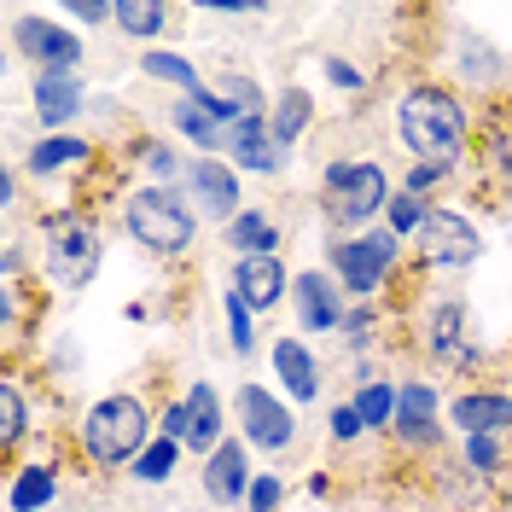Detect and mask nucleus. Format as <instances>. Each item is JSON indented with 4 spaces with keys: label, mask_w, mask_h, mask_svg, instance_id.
Listing matches in <instances>:
<instances>
[{
    "label": "nucleus",
    "mask_w": 512,
    "mask_h": 512,
    "mask_svg": "<svg viewBox=\"0 0 512 512\" xmlns=\"http://www.w3.org/2000/svg\"><path fill=\"white\" fill-rule=\"evenodd\" d=\"M146 163H152V175H175V152H163V146H152Z\"/></svg>",
    "instance_id": "39"
},
{
    "label": "nucleus",
    "mask_w": 512,
    "mask_h": 512,
    "mask_svg": "<svg viewBox=\"0 0 512 512\" xmlns=\"http://www.w3.org/2000/svg\"><path fill=\"white\" fill-rule=\"evenodd\" d=\"M233 408H239V425H245V437H251L256 448H268V454H274V448H291L297 414H291L268 384H245V390L233 396Z\"/></svg>",
    "instance_id": "8"
},
{
    "label": "nucleus",
    "mask_w": 512,
    "mask_h": 512,
    "mask_svg": "<svg viewBox=\"0 0 512 512\" xmlns=\"http://www.w3.org/2000/svg\"><path fill=\"white\" fill-rule=\"evenodd\" d=\"M53 489H59V472H53L47 460H35V466H24V472L12 478L6 507L12 512H41V507H53Z\"/></svg>",
    "instance_id": "23"
},
{
    "label": "nucleus",
    "mask_w": 512,
    "mask_h": 512,
    "mask_svg": "<svg viewBox=\"0 0 512 512\" xmlns=\"http://www.w3.org/2000/svg\"><path fill=\"white\" fill-rule=\"evenodd\" d=\"M297 320L309 326V332H332V326H344V303H338V286L309 268V274H297Z\"/></svg>",
    "instance_id": "17"
},
{
    "label": "nucleus",
    "mask_w": 512,
    "mask_h": 512,
    "mask_svg": "<svg viewBox=\"0 0 512 512\" xmlns=\"http://www.w3.org/2000/svg\"><path fill=\"white\" fill-rule=\"evenodd\" d=\"M117 24H123V35H134V41H152V35L169 24V6H158V0H123V6H117Z\"/></svg>",
    "instance_id": "26"
},
{
    "label": "nucleus",
    "mask_w": 512,
    "mask_h": 512,
    "mask_svg": "<svg viewBox=\"0 0 512 512\" xmlns=\"http://www.w3.org/2000/svg\"><path fill=\"white\" fill-rule=\"evenodd\" d=\"M361 431H367V419L355 414V402L350 408H332V437H338V443H350V437H361Z\"/></svg>",
    "instance_id": "36"
},
{
    "label": "nucleus",
    "mask_w": 512,
    "mask_h": 512,
    "mask_svg": "<svg viewBox=\"0 0 512 512\" xmlns=\"http://www.w3.org/2000/svg\"><path fill=\"white\" fill-rule=\"evenodd\" d=\"M384 216H390V233H396V239H414L419 227H425V216H431V204H425V198H414V192H396Z\"/></svg>",
    "instance_id": "29"
},
{
    "label": "nucleus",
    "mask_w": 512,
    "mask_h": 512,
    "mask_svg": "<svg viewBox=\"0 0 512 512\" xmlns=\"http://www.w3.org/2000/svg\"><path fill=\"white\" fill-rule=\"evenodd\" d=\"M175 454H181V443H175V437H158V443H152L146 454H140V460H134V478L163 483L169 472H175Z\"/></svg>",
    "instance_id": "31"
},
{
    "label": "nucleus",
    "mask_w": 512,
    "mask_h": 512,
    "mask_svg": "<svg viewBox=\"0 0 512 512\" xmlns=\"http://www.w3.org/2000/svg\"><path fill=\"white\" fill-rule=\"evenodd\" d=\"M123 227L134 245H146L152 256H181L198 239V210L181 187H140L123 204Z\"/></svg>",
    "instance_id": "3"
},
{
    "label": "nucleus",
    "mask_w": 512,
    "mask_h": 512,
    "mask_svg": "<svg viewBox=\"0 0 512 512\" xmlns=\"http://www.w3.org/2000/svg\"><path fill=\"white\" fill-rule=\"evenodd\" d=\"M390 268H396V233H390V227H367V233L332 245V274L350 291H361V297L379 291L384 280H390Z\"/></svg>",
    "instance_id": "7"
},
{
    "label": "nucleus",
    "mask_w": 512,
    "mask_h": 512,
    "mask_svg": "<svg viewBox=\"0 0 512 512\" xmlns=\"http://www.w3.org/2000/svg\"><path fill=\"white\" fill-rule=\"evenodd\" d=\"M326 76H332L344 94H355V88H361V70H355V64H344V59H326Z\"/></svg>",
    "instance_id": "38"
},
{
    "label": "nucleus",
    "mask_w": 512,
    "mask_h": 512,
    "mask_svg": "<svg viewBox=\"0 0 512 512\" xmlns=\"http://www.w3.org/2000/svg\"><path fill=\"white\" fill-rule=\"evenodd\" d=\"M94 158V146L88 140H64V134H53V140H41L30 152V169L35 175H59V169H70V163H88Z\"/></svg>",
    "instance_id": "24"
},
{
    "label": "nucleus",
    "mask_w": 512,
    "mask_h": 512,
    "mask_svg": "<svg viewBox=\"0 0 512 512\" xmlns=\"http://www.w3.org/2000/svg\"><path fill=\"white\" fill-rule=\"evenodd\" d=\"M274 373H280V384L291 390V402H315L320 396V367L297 338H280V344H274Z\"/></svg>",
    "instance_id": "20"
},
{
    "label": "nucleus",
    "mask_w": 512,
    "mask_h": 512,
    "mask_svg": "<svg viewBox=\"0 0 512 512\" xmlns=\"http://www.w3.org/2000/svg\"><path fill=\"white\" fill-rule=\"evenodd\" d=\"M222 233H227V245H233L239 256H280V227L268 222L262 210H239Z\"/></svg>",
    "instance_id": "21"
},
{
    "label": "nucleus",
    "mask_w": 512,
    "mask_h": 512,
    "mask_svg": "<svg viewBox=\"0 0 512 512\" xmlns=\"http://www.w3.org/2000/svg\"><path fill=\"white\" fill-rule=\"evenodd\" d=\"M146 431H152V414H146L140 396H99L76 425V443L94 466H134L152 448Z\"/></svg>",
    "instance_id": "2"
},
{
    "label": "nucleus",
    "mask_w": 512,
    "mask_h": 512,
    "mask_svg": "<svg viewBox=\"0 0 512 512\" xmlns=\"http://www.w3.org/2000/svg\"><path fill=\"white\" fill-rule=\"evenodd\" d=\"M396 437L408 448L437 443V390L431 384H402L396 390Z\"/></svg>",
    "instance_id": "16"
},
{
    "label": "nucleus",
    "mask_w": 512,
    "mask_h": 512,
    "mask_svg": "<svg viewBox=\"0 0 512 512\" xmlns=\"http://www.w3.org/2000/svg\"><path fill=\"white\" fill-rule=\"evenodd\" d=\"M233 297H239V303H245V309H274V303H280V297H286V262H280V256H239V262H233Z\"/></svg>",
    "instance_id": "13"
},
{
    "label": "nucleus",
    "mask_w": 512,
    "mask_h": 512,
    "mask_svg": "<svg viewBox=\"0 0 512 512\" xmlns=\"http://www.w3.org/2000/svg\"><path fill=\"white\" fill-rule=\"evenodd\" d=\"M140 70H146V76H158V82H175V88H187V94H198V88H204V82H198V70H192L187 59H175V53H158V47H152V53H140Z\"/></svg>",
    "instance_id": "27"
},
{
    "label": "nucleus",
    "mask_w": 512,
    "mask_h": 512,
    "mask_svg": "<svg viewBox=\"0 0 512 512\" xmlns=\"http://www.w3.org/2000/svg\"><path fill=\"white\" fill-rule=\"evenodd\" d=\"M414 256L425 268H448V274H460V268H472L483 256V233L472 227V216H460V210H431L425 227L414 233Z\"/></svg>",
    "instance_id": "6"
},
{
    "label": "nucleus",
    "mask_w": 512,
    "mask_h": 512,
    "mask_svg": "<svg viewBox=\"0 0 512 512\" xmlns=\"http://www.w3.org/2000/svg\"><path fill=\"white\" fill-rule=\"evenodd\" d=\"M437 181H443V169H437V163H414V169H408V181H402V192L425 198V192L437 187Z\"/></svg>",
    "instance_id": "35"
},
{
    "label": "nucleus",
    "mask_w": 512,
    "mask_h": 512,
    "mask_svg": "<svg viewBox=\"0 0 512 512\" xmlns=\"http://www.w3.org/2000/svg\"><path fill=\"white\" fill-rule=\"evenodd\" d=\"M24 419H30V408H24V390L6 379V384H0V448H6V454L18 448V437H24Z\"/></svg>",
    "instance_id": "28"
},
{
    "label": "nucleus",
    "mask_w": 512,
    "mask_h": 512,
    "mask_svg": "<svg viewBox=\"0 0 512 512\" xmlns=\"http://www.w3.org/2000/svg\"><path fill=\"white\" fill-rule=\"evenodd\" d=\"M41 251H47V274H53V286L59 291H82L99 280V227L94 216H82V210H59V216H47L41 222Z\"/></svg>",
    "instance_id": "4"
},
{
    "label": "nucleus",
    "mask_w": 512,
    "mask_h": 512,
    "mask_svg": "<svg viewBox=\"0 0 512 512\" xmlns=\"http://www.w3.org/2000/svg\"><path fill=\"white\" fill-rule=\"evenodd\" d=\"M466 134H472V117H466V105L448 94V88H408V94L396 99V140L408 146V158L414 163H448L466 152Z\"/></svg>",
    "instance_id": "1"
},
{
    "label": "nucleus",
    "mask_w": 512,
    "mask_h": 512,
    "mask_svg": "<svg viewBox=\"0 0 512 512\" xmlns=\"http://www.w3.org/2000/svg\"><path fill=\"white\" fill-rule=\"evenodd\" d=\"M309 117H315V99L303 94V88H286V94H280V105H274V140H280V146H297V134H303V123H309Z\"/></svg>",
    "instance_id": "25"
},
{
    "label": "nucleus",
    "mask_w": 512,
    "mask_h": 512,
    "mask_svg": "<svg viewBox=\"0 0 512 512\" xmlns=\"http://www.w3.org/2000/svg\"><path fill=\"white\" fill-rule=\"evenodd\" d=\"M466 466L472 472H501V437H466Z\"/></svg>",
    "instance_id": "32"
},
{
    "label": "nucleus",
    "mask_w": 512,
    "mask_h": 512,
    "mask_svg": "<svg viewBox=\"0 0 512 512\" xmlns=\"http://www.w3.org/2000/svg\"><path fill=\"white\" fill-rule=\"evenodd\" d=\"M175 128L187 134L204 158H210V152H227V123L216 111H204L198 99H175Z\"/></svg>",
    "instance_id": "22"
},
{
    "label": "nucleus",
    "mask_w": 512,
    "mask_h": 512,
    "mask_svg": "<svg viewBox=\"0 0 512 512\" xmlns=\"http://www.w3.org/2000/svg\"><path fill=\"white\" fill-rule=\"evenodd\" d=\"M227 338H233V350L245 355L251 350V309H245V303H239V297H233V291H227Z\"/></svg>",
    "instance_id": "33"
},
{
    "label": "nucleus",
    "mask_w": 512,
    "mask_h": 512,
    "mask_svg": "<svg viewBox=\"0 0 512 512\" xmlns=\"http://www.w3.org/2000/svg\"><path fill=\"white\" fill-rule=\"evenodd\" d=\"M280 495H286V489H280V478H256L245 501H251V512H274V507H280Z\"/></svg>",
    "instance_id": "34"
},
{
    "label": "nucleus",
    "mask_w": 512,
    "mask_h": 512,
    "mask_svg": "<svg viewBox=\"0 0 512 512\" xmlns=\"http://www.w3.org/2000/svg\"><path fill=\"white\" fill-rule=\"evenodd\" d=\"M425 350L437 355L443 367H478V338H472V315L466 303H437L425 320Z\"/></svg>",
    "instance_id": "9"
},
{
    "label": "nucleus",
    "mask_w": 512,
    "mask_h": 512,
    "mask_svg": "<svg viewBox=\"0 0 512 512\" xmlns=\"http://www.w3.org/2000/svg\"><path fill=\"white\" fill-rule=\"evenodd\" d=\"M187 192H192V210H204L210 222H233L239 216V175L227 158H198L187 169Z\"/></svg>",
    "instance_id": "10"
},
{
    "label": "nucleus",
    "mask_w": 512,
    "mask_h": 512,
    "mask_svg": "<svg viewBox=\"0 0 512 512\" xmlns=\"http://www.w3.org/2000/svg\"><path fill=\"white\" fill-rule=\"evenodd\" d=\"M181 419H187V448H198V454L222 448V396L210 384H192L181 396Z\"/></svg>",
    "instance_id": "18"
},
{
    "label": "nucleus",
    "mask_w": 512,
    "mask_h": 512,
    "mask_svg": "<svg viewBox=\"0 0 512 512\" xmlns=\"http://www.w3.org/2000/svg\"><path fill=\"white\" fill-rule=\"evenodd\" d=\"M12 35H18V53L41 64V76H47V70H76V64H82V41H76L70 30H59V24H47V18H24Z\"/></svg>",
    "instance_id": "12"
},
{
    "label": "nucleus",
    "mask_w": 512,
    "mask_h": 512,
    "mask_svg": "<svg viewBox=\"0 0 512 512\" xmlns=\"http://www.w3.org/2000/svg\"><path fill=\"white\" fill-rule=\"evenodd\" d=\"M82 111V82L70 76V70H47L41 82H35V117L47 128H59V123H70Z\"/></svg>",
    "instance_id": "19"
},
{
    "label": "nucleus",
    "mask_w": 512,
    "mask_h": 512,
    "mask_svg": "<svg viewBox=\"0 0 512 512\" xmlns=\"http://www.w3.org/2000/svg\"><path fill=\"white\" fill-rule=\"evenodd\" d=\"M251 454L245 443H222L210 460H204V495L216 501V507H233L239 495H251Z\"/></svg>",
    "instance_id": "14"
},
{
    "label": "nucleus",
    "mask_w": 512,
    "mask_h": 512,
    "mask_svg": "<svg viewBox=\"0 0 512 512\" xmlns=\"http://www.w3.org/2000/svg\"><path fill=\"white\" fill-rule=\"evenodd\" d=\"M355 414L367 419V431H373V425H396V390H390V384H367V390L355 396Z\"/></svg>",
    "instance_id": "30"
},
{
    "label": "nucleus",
    "mask_w": 512,
    "mask_h": 512,
    "mask_svg": "<svg viewBox=\"0 0 512 512\" xmlns=\"http://www.w3.org/2000/svg\"><path fill=\"white\" fill-rule=\"evenodd\" d=\"M227 158L239 163V169H256V175H274L280 163H286V146L274 140V128L251 117V123H233L227 128Z\"/></svg>",
    "instance_id": "15"
},
{
    "label": "nucleus",
    "mask_w": 512,
    "mask_h": 512,
    "mask_svg": "<svg viewBox=\"0 0 512 512\" xmlns=\"http://www.w3.org/2000/svg\"><path fill=\"white\" fill-rule=\"evenodd\" d=\"M320 204H326V216L344 227H361L390 210V175H384L373 158H338L326 163V175H320Z\"/></svg>",
    "instance_id": "5"
},
{
    "label": "nucleus",
    "mask_w": 512,
    "mask_h": 512,
    "mask_svg": "<svg viewBox=\"0 0 512 512\" xmlns=\"http://www.w3.org/2000/svg\"><path fill=\"white\" fill-rule=\"evenodd\" d=\"M70 18H82V24H105V18H117V6H105V0H70Z\"/></svg>",
    "instance_id": "37"
},
{
    "label": "nucleus",
    "mask_w": 512,
    "mask_h": 512,
    "mask_svg": "<svg viewBox=\"0 0 512 512\" xmlns=\"http://www.w3.org/2000/svg\"><path fill=\"white\" fill-rule=\"evenodd\" d=\"M448 425L460 437H501L512 425V396L507 390H466L448 402Z\"/></svg>",
    "instance_id": "11"
}]
</instances>
